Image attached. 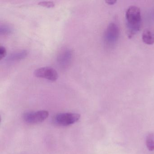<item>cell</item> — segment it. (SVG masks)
Returning a JSON list of instances; mask_svg holds the SVG:
<instances>
[{"mask_svg": "<svg viewBox=\"0 0 154 154\" xmlns=\"http://www.w3.org/2000/svg\"><path fill=\"white\" fill-rule=\"evenodd\" d=\"M126 18L128 37L131 38L140 30L142 26L140 8L136 6L129 7L126 11Z\"/></svg>", "mask_w": 154, "mask_h": 154, "instance_id": "6da1fadb", "label": "cell"}, {"mask_svg": "<svg viewBox=\"0 0 154 154\" xmlns=\"http://www.w3.org/2000/svg\"><path fill=\"white\" fill-rule=\"evenodd\" d=\"M81 118L78 113L64 112L58 113L54 116V121L56 124L62 126H67L74 124Z\"/></svg>", "mask_w": 154, "mask_h": 154, "instance_id": "7a4b0ae2", "label": "cell"}, {"mask_svg": "<svg viewBox=\"0 0 154 154\" xmlns=\"http://www.w3.org/2000/svg\"><path fill=\"white\" fill-rule=\"evenodd\" d=\"M49 116L47 111L40 110L36 112H29L23 115V119L26 122L29 124L41 123L45 120Z\"/></svg>", "mask_w": 154, "mask_h": 154, "instance_id": "3957f363", "label": "cell"}, {"mask_svg": "<svg viewBox=\"0 0 154 154\" xmlns=\"http://www.w3.org/2000/svg\"><path fill=\"white\" fill-rule=\"evenodd\" d=\"M34 75L38 78H45L51 82H54L58 77L57 72L49 66L41 67L35 70Z\"/></svg>", "mask_w": 154, "mask_h": 154, "instance_id": "277c9868", "label": "cell"}, {"mask_svg": "<svg viewBox=\"0 0 154 154\" xmlns=\"http://www.w3.org/2000/svg\"><path fill=\"white\" fill-rule=\"evenodd\" d=\"M119 36V29L116 24L111 23L108 26L104 35L105 44L109 47L113 46L117 42Z\"/></svg>", "mask_w": 154, "mask_h": 154, "instance_id": "5b68a950", "label": "cell"}, {"mask_svg": "<svg viewBox=\"0 0 154 154\" xmlns=\"http://www.w3.org/2000/svg\"><path fill=\"white\" fill-rule=\"evenodd\" d=\"M73 52L70 49H65L59 54L57 57V62L59 66L63 69H66L72 62Z\"/></svg>", "mask_w": 154, "mask_h": 154, "instance_id": "8992f818", "label": "cell"}, {"mask_svg": "<svg viewBox=\"0 0 154 154\" xmlns=\"http://www.w3.org/2000/svg\"><path fill=\"white\" fill-rule=\"evenodd\" d=\"M143 42L146 45H152L154 44V32L150 29H146L142 35Z\"/></svg>", "mask_w": 154, "mask_h": 154, "instance_id": "52a82bcc", "label": "cell"}, {"mask_svg": "<svg viewBox=\"0 0 154 154\" xmlns=\"http://www.w3.org/2000/svg\"><path fill=\"white\" fill-rule=\"evenodd\" d=\"M28 52L26 50H22L11 54L6 60L8 61H17L24 59L26 57Z\"/></svg>", "mask_w": 154, "mask_h": 154, "instance_id": "ba28073f", "label": "cell"}, {"mask_svg": "<svg viewBox=\"0 0 154 154\" xmlns=\"http://www.w3.org/2000/svg\"><path fill=\"white\" fill-rule=\"evenodd\" d=\"M13 31V28L11 25L4 24L0 26V34L3 35H10Z\"/></svg>", "mask_w": 154, "mask_h": 154, "instance_id": "9c48e42d", "label": "cell"}, {"mask_svg": "<svg viewBox=\"0 0 154 154\" xmlns=\"http://www.w3.org/2000/svg\"><path fill=\"white\" fill-rule=\"evenodd\" d=\"M146 145L149 150H154V133H150L147 136Z\"/></svg>", "mask_w": 154, "mask_h": 154, "instance_id": "30bf717a", "label": "cell"}, {"mask_svg": "<svg viewBox=\"0 0 154 154\" xmlns=\"http://www.w3.org/2000/svg\"><path fill=\"white\" fill-rule=\"evenodd\" d=\"M38 5L42 7H46L47 8H53L55 6V4L53 2L51 1H42L38 3Z\"/></svg>", "mask_w": 154, "mask_h": 154, "instance_id": "8fae6325", "label": "cell"}, {"mask_svg": "<svg viewBox=\"0 0 154 154\" xmlns=\"http://www.w3.org/2000/svg\"><path fill=\"white\" fill-rule=\"evenodd\" d=\"M7 55V50L4 47L0 46V60H1Z\"/></svg>", "mask_w": 154, "mask_h": 154, "instance_id": "7c38bea8", "label": "cell"}, {"mask_svg": "<svg viewBox=\"0 0 154 154\" xmlns=\"http://www.w3.org/2000/svg\"><path fill=\"white\" fill-rule=\"evenodd\" d=\"M116 2L117 1H116V0H107V1H105V2H106V3L110 5H113V4H115Z\"/></svg>", "mask_w": 154, "mask_h": 154, "instance_id": "4fadbf2b", "label": "cell"}]
</instances>
